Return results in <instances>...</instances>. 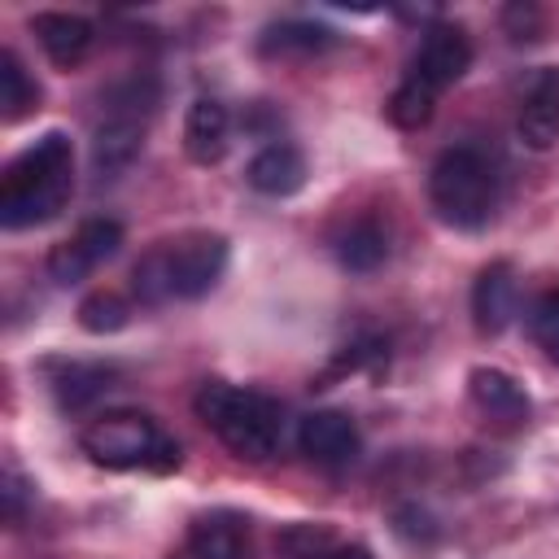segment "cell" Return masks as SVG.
Wrapping results in <instances>:
<instances>
[{
	"label": "cell",
	"mask_w": 559,
	"mask_h": 559,
	"mask_svg": "<svg viewBox=\"0 0 559 559\" xmlns=\"http://www.w3.org/2000/svg\"><path fill=\"white\" fill-rule=\"evenodd\" d=\"M83 454L109 472H170L179 467V445L157 428L153 415L144 411H105L96 415L83 437H79Z\"/></svg>",
	"instance_id": "5"
},
{
	"label": "cell",
	"mask_w": 559,
	"mask_h": 559,
	"mask_svg": "<svg viewBox=\"0 0 559 559\" xmlns=\"http://www.w3.org/2000/svg\"><path fill=\"white\" fill-rule=\"evenodd\" d=\"M332 249L345 271H376L389 258V236L371 214H362V218L345 223V231L332 240Z\"/></svg>",
	"instance_id": "17"
},
{
	"label": "cell",
	"mask_w": 559,
	"mask_h": 559,
	"mask_svg": "<svg viewBox=\"0 0 559 559\" xmlns=\"http://www.w3.org/2000/svg\"><path fill=\"white\" fill-rule=\"evenodd\" d=\"M467 393H472V406H476L485 419L502 424V428H520V424H528V415H533V402H528L524 384H520L515 376H507L502 367H472Z\"/></svg>",
	"instance_id": "9"
},
{
	"label": "cell",
	"mask_w": 559,
	"mask_h": 559,
	"mask_svg": "<svg viewBox=\"0 0 559 559\" xmlns=\"http://www.w3.org/2000/svg\"><path fill=\"white\" fill-rule=\"evenodd\" d=\"M310 559H371V550H367V546H358V542H332V546L314 550Z\"/></svg>",
	"instance_id": "25"
},
{
	"label": "cell",
	"mask_w": 559,
	"mask_h": 559,
	"mask_svg": "<svg viewBox=\"0 0 559 559\" xmlns=\"http://www.w3.org/2000/svg\"><path fill=\"white\" fill-rule=\"evenodd\" d=\"M192 559H249V520L236 511L197 515L188 528Z\"/></svg>",
	"instance_id": "12"
},
{
	"label": "cell",
	"mask_w": 559,
	"mask_h": 559,
	"mask_svg": "<svg viewBox=\"0 0 559 559\" xmlns=\"http://www.w3.org/2000/svg\"><path fill=\"white\" fill-rule=\"evenodd\" d=\"M520 306V284H515V266L511 262H489L476 284H472V319L480 336H498L511 328Z\"/></svg>",
	"instance_id": "10"
},
{
	"label": "cell",
	"mask_w": 559,
	"mask_h": 559,
	"mask_svg": "<svg viewBox=\"0 0 559 559\" xmlns=\"http://www.w3.org/2000/svg\"><path fill=\"white\" fill-rule=\"evenodd\" d=\"M227 271V236L218 231H183L175 240H157L140 253L131 271V288L144 306L162 301H197Z\"/></svg>",
	"instance_id": "2"
},
{
	"label": "cell",
	"mask_w": 559,
	"mask_h": 559,
	"mask_svg": "<svg viewBox=\"0 0 559 559\" xmlns=\"http://www.w3.org/2000/svg\"><path fill=\"white\" fill-rule=\"evenodd\" d=\"M105 389H114V367H100V362H61L52 371V393L66 411H83L92 406Z\"/></svg>",
	"instance_id": "18"
},
{
	"label": "cell",
	"mask_w": 559,
	"mask_h": 559,
	"mask_svg": "<svg viewBox=\"0 0 559 559\" xmlns=\"http://www.w3.org/2000/svg\"><path fill=\"white\" fill-rule=\"evenodd\" d=\"M227 140H231V118H227L223 100H210V96L192 100L188 118H183V148H188V157L197 166H214V162H223Z\"/></svg>",
	"instance_id": "15"
},
{
	"label": "cell",
	"mask_w": 559,
	"mask_h": 559,
	"mask_svg": "<svg viewBox=\"0 0 559 559\" xmlns=\"http://www.w3.org/2000/svg\"><path fill=\"white\" fill-rule=\"evenodd\" d=\"M140 144H144V118L109 109L105 122L96 127V140H92V166L100 175H118L140 157Z\"/></svg>",
	"instance_id": "16"
},
{
	"label": "cell",
	"mask_w": 559,
	"mask_h": 559,
	"mask_svg": "<svg viewBox=\"0 0 559 559\" xmlns=\"http://www.w3.org/2000/svg\"><path fill=\"white\" fill-rule=\"evenodd\" d=\"M127 319H131V306H127V297L114 293V288H96V293H87V297L79 301V328H83V332L105 336V332L127 328Z\"/></svg>",
	"instance_id": "22"
},
{
	"label": "cell",
	"mask_w": 559,
	"mask_h": 559,
	"mask_svg": "<svg viewBox=\"0 0 559 559\" xmlns=\"http://www.w3.org/2000/svg\"><path fill=\"white\" fill-rule=\"evenodd\" d=\"M31 31L39 39V48L48 52V61L61 66V70L79 66L87 57V48H92V22L79 17V13H57V9L35 13L31 17Z\"/></svg>",
	"instance_id": "14"
},
{
	"label": "cell",
	"mask_w": 559,
	"mask_h": 559,
	"mask_svg": "<svg viewBox=\"0 0 559 559\" xmlns=\"http://www.w3.org/2000/svg\"><path fill=\"white\" fill-rule=\"evenodd\" d=\"M467 66H472V39H467V31L454 26V22H432L424 31V44H419L415 61H411V79L428 83L441 96L450 83H459L467 74Z\"/></svg>",
	"instance_id": "7"
},
{
	"label": "cell",
	"mask_w": 559,
	"mask_h": 559,
	"mask_svg": "<svg viewBox=\"0 0 559 559\" xmlns=\"http://www.w3.org/2000/svg\"><path fill=\"white\" fill-rule=\"evenodd\" d=\"M332 44L336 35L319 22H280V26H266V35L258 39V52L262 57H314Z\"/></svg>",
	"instance_id": "19"
},
{
	"label": "cell",
	"mask_w": 559,
	"mask_h": 559,
	"mask_svg": "<svg viewBox=\"0 0 559 559\" xmlns=\"http://www.w3.org/2000/svg\"><path fill=\"white\" fill-rule=\"evenodd\" d=\"M74 192V144L61 131H44L0 175V223L9 231L39 227L66 210Z\"/></svg>",
	"instance_id": "1"
},
{
	"label": "cell",
	"mask_w": 559,
	"mask_h": 559,
	"mask_svg": "<svg viewBox=\"0 0 559 559\" xmlns=\"http://www.w3.org/2000/svg\"><path fill=\"white\" fill-rule=\"evenodd\" d=\"M192 411L236 459L262 463L280 450V432H284L280 402L258 393V389H240V384H227V380H205L192 397Z\"/></svg>",
	"instance_id": "3"
},
{
	"label": "cell",
	"mask_w": 559,
	"mask_h": 559,
	"mask_svg": "<svg viewBox=\"0 0 559 559\" xmlns=\"http://www.w3.org/2000/svg\"><path fill=\"white\" fill-rule=\"evenodd\" d=\"M297 445L310 463H323V467H345L358 459V428L345 411H310L297 428Z\"/></svg>",
	"instance_id": "8"
},
{
	"label": "cell",
	"mask_w": 559,
	"mask_h": 559,
	"mask_svg": "<svg viewBox=\"0 0 559 559\" xmlns=\"http://www.w3.org/2000/svg\"><path fill=\"white\" fill-rule=\"evenodd\" d=\"M22 502H26V480L17 476V467L4 472V520L17 524L22 520Z\"/></svg>",
	"instance_id": "24"
},
{
	"label": "cell",
	"mask_w": 559,
	"mask_h": 559,
	"mask_svg": "<svg viewBox=\"0 0 559 559\" xmlns=\"http://www.w3.org/2000/svg\"><path fill=\"white\" fill-rule=\"evenodd\" d=\"M245 179H249V188L262 192V197H293V192L306 183V157H301L297 144L275 140V144H266V148L253 153Z\"/></svg>",
	"instance_id": "13"
},
{
	"label": "cell",
	"mask_w": 559,
	"mask_h": 559,
	"mask_svg": "<svg viewBox=\"0 0 559 559\" xmlns=\"http://www.w3.org/2000/svg\"><path fill=\"white\" fill-rule=\"evenodd\" d=\"M528 332H533L537 349L550 362H559V288H546V293L533 297V306H528Z\"/></svg>",
	"instance_id": "23"
},
{
	"label": "cell",
	"mask_w": 559,
	"mask_h": 559,
	"mask_svg": "<svg viewBox=\"0 0 559 559\" xmlns=\"http://www.w3.org/2000/svg\"><path fill=\"white\" fill-rule=\"evenodd\" d=\"M515 131L528 148L546 153L559 140V70H537L524 100H520V118Z\"/></svg>",
	"instance_id": "11"
},
{
	"label": "cell",
	"mask_w": 559,
	"mask_h": 559,
	"mask_svg": "<svg viewBox=\"0 0 559 559\" xmlns=\"http://www.w3.org/2000/svg\"><path fill=\"white\" fill-rule=\"evenodd\" d=\"M432 109H437V92L428 87V83H419V79H402L397 87H393V96H389V118H393V127H402V131H419L428 118H432Z\"/></svg>",
	"instance_id": "21"
},
{
	"label": "cell",
	"mask_w": 559,
	"mask_h": 559,
	"mask_svg": "<svg viewBox=\"0 0 559 559\" xmlns=\"http://www.w3.org/2000/svg\"><path fill=\"white\" fill-rule=\"evenodd\" d=\"M118 245H122V227L114 218H87V223H79V231L66 236L61 245H52V253H48L52 284L70 288V284L87 280L105 258L118 253Z\"/></svg>",
	"instance_id": "6"
},
{
	"label": "cell",
	"mask_w": 559,
	"mask_h": 559,
	"mask_svg": "<svg viewBox=\"0 0 559 559\" xmlns=\"http://www.w3.org/2000/svg\"><path fill=\"white\" fill-rule=\"evenodd\" d=\"M35 105H39V83L26 74L22 57H17L13 48H4V52H0V118H4V122H17V118H26Z\"/></svg>",
	"instance_id": "20"
},
{
	"label": "cell",
	"mask_w": 559,
	"mask_h": 559,
	"mask_svg": "<svg viewBox=\"0 0 559 559\" xmlns=\"http://www.w3.org/2000/svg\"><path fill=\"white\" fill-rule=\"evenodd\" d=\"M428 201L445 227L480 231L498 210L493 162L476 144H450L428 170Z\"/></svg>",
	"instance_id": "4"
}]
</instances>
